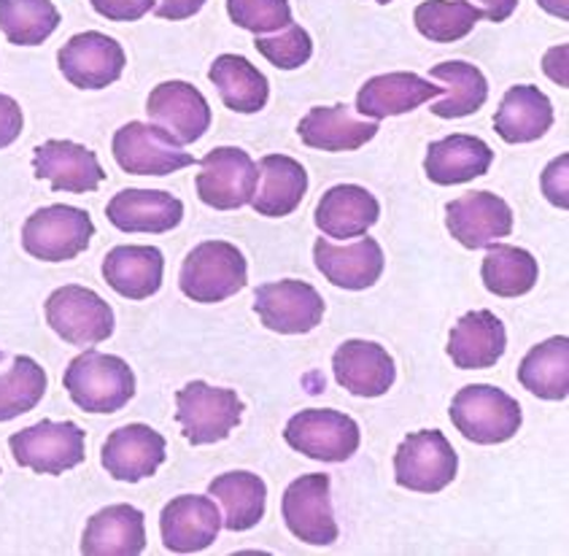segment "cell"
Masks as SVG:
<instances>
[{"mask_svg":"<svg viewBox=\"0 0 569 556\" xmlns=\"http://www.w3.org/2000/svg\"><path fill=\"white\" fill-rule=\"evenodd\" d=\"M259 185L257 162L243 149L219 147L200 160L198 195L217 211H236L251 203Z\"/></svg>","mask_w":569,"mask_h":556,"instance_id":"12","label":"cell"},{"mask_svg":"<svg viewBox=\"0 0 569 556\" xmlns=\"http://www.w3.org/2000/svg\"><path fill=\"white\" fill-rule=\"evenodd\" d=\"M111 151L117 166L132 176H168L198 162L166 130L147 122H128L113 132Z\"/></svg>","mask_w":569,"mask_h":556,"instance_id":"10","label":"cell"},{"mask_svg":"<svg viewBox=\"0 0 569 556\" xmlns=\"http://www.w3.org/2000/svg\"><path fill=\"white\" fill-rule=\"evenodd\" d=\"M47 370L33 357H17L9 373H0V421L30 414L47 395Z\"/></svg>","mask_w":569,"mask_h":556,"instance_id":"39","label":"cell"},{"mask_svg":"<svg viewBox=\"0 0 569 556\" xmlns=\"http://www.w3.org/2000/svg\"><path fill=\"white\" fill-rule=\"evenodd\" d=\"M257 52L270 62V66L281 68V71H295V68L306 66L313 54V41L300 24H287L281 36L264 38L257 36L254 41Z\"/></svg>","mask_w":569,"mask_h":556,"instance_id":"41","label":"cell"},{"mask_svg":"<svg viewBox=\"0 0 569 556\" xmlns=\"http://www.w3.org/2000/svg\"><path fill=\"white\" fill-rule=\"evenodd\" d=\"M206 6V0H160L154 6V14L160 19H170V22H179V19L194 17Z\"/></svg>","mask_w":569,"mask_h":556,"instance_id":"45","label":"cell"},{"mask_svg":"<svg viewBox=\"0 0 569 556\" xmlns=\"http://www.w3.org/2000/svg\"><path fill=\"white\" fill-rule=\"evenodd\" d=\"M109 222L122 232H170L184 219V203L162 189H122L106 206Z\"/></svg>","mask_w":569,"mask_h":556,"instance_id":"21","label":"cell"},{"mask_svg":"<svg viewBox=\"0 0 569 556\" xmlns=\"http://www.w3.org/2000/svg\"><path fill=\"white\" fill-rule=\"evenodd\" d=\"M22 128L24 117L19 103L14 98H9V95H0V149L11 147L22 136Z\"/></svg>","mask_w":569,"mask_h":556,"instance_id":"44","label":"cell"},{"mask_svg":"<svg viewBox=\"0 0 569 556\" xmlns=\"http://www.w3.org/2000/svg\"><path fill=\"white\" fill-rule=\"evenodd\" d=\"M432 79H440L448 85V98L429 109L435 117H442V119L470 117V113L483 109L486 98H489V81H486V76L480 73V68L470 66V62H461V60L440 62V66L432 68Z\"/></svg>","mask_w":569,"mask_h":556,"instance_id":"36","label":"cell"},{"mask_svg":"<svg viewBox=\"0 0 569 556\" xmlns=\"http://www.w3.org/2000/svg\"><path fill=\"white\" fill-rule=\"evenodd\" d=\"M84 429L76 421L43 419L33 427L19 429L9 438V448L19 467L38 476H62L84 463Z\"/></svg>","mask_w":569,"mask_h":556,"instance_id":"4","label":"cell"},{"mask_svg":"<svg viewBox=\"0 0 569 556\" xmlns=\"http://www.w3.org/2000/svg\"><path fill=\"white\" fill-rule=\"evenodd\" d=\"M281 514L289 533L308 546H332L340 529L335 522L330 476L325 473H308L292 481L283 492Z\"/></svg>","mask_w":569,"mask_h":556,"instance_id":"11","label":"cell"},{"mask_svg":"<svg viewBox=\"0 0 569 556\" xmlns=\"http://www.w3.org/2000/svg\"><path fill=\"white\" fill-rule=\"evenodd\" d=\"M227 14L238 28L251 30L254 36L278 33L292 24L289 0H227Z\"/></svg>","mask_w":569,"mask_h":556,"instance_id":"40","label":"cell"},{"mask_svg":"<svg viewBox=\"0 0 569 556\" xmlns=\"http://www.w3.org/2000/svg\"><path fill=\"white\" fill-rule=\"evenodd\" d=\"M483 17H489L491 22H505L516 11L518 0H478Z\"/></svg>","mask_w":569,"mask_h":556,"instance_id":"46","label":"cell"},{"mask_svg":"<svg viewBox=\"0 0 569 556\" xmlns=\"http://www.w3.org/2000/svg\"><path fill=\"white\" fill-rule=\"evenodd\" d=\"M553 125L548 95L532 85H518L505 92L495 117V130L505 143H532Z\"/></svg>","mask_w":569,"mask_h":556,"instance_id":"31","label":"cell"},{"mask_svg":"<svg viewBox=\"0 0 569 556\" xmlns=\"http://www.w3.org/2000/svg\"><path fill=\"white\" fill-rule=\"evenodd\" d=\"M459 457L440 429L410 433L395 454V478L402 489L438 495L457 478Z\"/></svg>","mask_w":569,"mask_h":556,"instance_id":"7","label":"cell"},{"mask_svg":"<svg viewBox=\"0 0 569 556\" xmlns=\"http://www.w3.org/2000/svg\"><path fill=\"white\" fill-rule=\"evenodd\" d=\"M243 403L236 389H219L206 381H189L176 391V421L192 446L219 444L240 425Z\"/></svg>","mask_w":569,"mask_h":556,"instance_id":"5","label":"cell"},{"mask_svg":"<svg viewBox=\"0 0 569 556\" xmlns=\"http://www.w3.org/2000/svg\"><path fill=\"white\" fill-rule=\"evenodd\" d=\"M313 260L327 281L351 292L370 289L383 274L381 244L368 236L349 246H335L327 238H319L313 244Z\"/></svg>","mask_w":569,"mask_h":556,"instance_id":"22","label":"cell"},{"mask_svg":"<svg viewBox=\"0 0 569 556\" xmlns=\"http://www.w3.org/2000/svg\"><path fill=\"white\" fill-rule=\"evenodd\" d=\"M508 349V332L491 311H470L453 325L448 357L461 370L495 368Z\"/></svg>","mask_w":569,"mask_h":556,"instance_id":"24","label":"cell"},{"mask_svg":"<svg viewBox=\"0 0 569 556\" xmlns=\"http://www.w3.org/2000/svg\"><path fill=\"white\" fill-rule=\"evenodd\" d=\"M249 281V265L243 251L227 241H206L194 246L181 265L179 287L194 302H221L238 295Z\"/></svg>","mask_w":569,"mask_h":556,"instance_id":"3","label":"cell"},{"mask_svg":"<svg viewBox=\"0 0 569 556\" xmlns=\"http://www.w3.org/2000/svg\"><path fill=\"white\" fill-rule=\"evenodd\" d=\"M567 166H569V157L561 155L559 160H553L551 166L546 168V173H542V192H546V198L559 208H569Z\"/></svg>","mask_w":569,"mask_h":556,"instance_id":"43","label":"cell"},{"mask_svg":"<svg viewBox=\"0 0 569 556\" xmlns=\"http://www.w3.org/2000/svg\"><path fill=\"white\" fill-rule=\"evenodd\" d=\"M92 9L111 22H138L154 9V0H90Z\"/></svg>","mask_w":569,"mask_h":556,"instance_id":"42","label":"cell"},{"mask_svg":"<svg viewBox=\"0 0 569 556\" xmlns=\"http://www.w3.org/2000/svg\"><path fill=\"white\" fill-rule=\"evenodd\" d=\"M57 66L79 90H106L113 81H119L128 66V57L117 38L87 30V33L73 36L57 52Z\"/></svg>","mask_w":569,"mask_h":556,"instance_id":"13","label":"cell"},{"mask_svg":"<svg viewBox=\"0 0 569 556\" xmlns=\"http://www.w3.org/2000/svg\"><path fill=\"white\" fill-rule=\"evenodd\" d=\"M283 440L319 463H346L357 454L362 433L357 421L340 410L308 408L287 421Z\"/></svg>","mask_w":569,"mask_h":556,"instance_id":"9","label":"cell"},{"mask_svg":"<svg viewBox=\"0 0 569 556\" xmlns=\"http://www.w3.org/2000/svg\"><path fill=\"white\" fill-rule=\"evenodd\" d=\"M540 268L527 249L508 244H491L489 255L480 265V278L486 289L497 297H521L532 292Z\"/></svg>","mask_w":569,"mask_h":556,"instance_id":"35","label":"cell"},{"mask_svg":"<svg viewBox=\"0 0 569 556\" xmlns=\"http://www.w3.org/2000/svg\"><path fill=\"white\" fill-rule=\"evenodd\" d=\"M94 225L84 208L47 206L38 208L22 227V246L41 262H68L90 249Z\"/></svg>","mask_w":569,"mask_h":556,"instance_id":"6","label":"cell"},{"mask_svg":"<svg viewBox=\"0 0 569 556\" xmlns=\"http://www.w3.org/2000/svg\"><path fill=\"white\" fill-rule=\"evenodd\" d=\"M168 457V444L157 429L149 425H128L119 427L117 433L109 435L103 444V463L106 473L117 481H143V478L154 476L160 465Z\"/></svg>","mask_w":569,"mask_h":556,"instance_id":"17","label":"cell"},{"mask_svg":"<svg viewBox=\"0 0 569 556\" xmlns=\"http://www.w3.org/2000/svg\"><path fill=\"white\" fill-rule=\"evenodd\" d=\"M208 79L219 90L221 103L236 113H257L268 106L270 85L246 57L221 54L213 60Z\"/></svg>","mask_w":569,"mask_h":556,"instance_id":"33","label":"cell"},{"mask_svg":"<svg viewBox=\"0 0 569 556\" xmlns=\"http://www.w3.org/2000/svg\"><path fill=\"white\" fill-rule=\"evenodd\" d=\"M147 113L176 143H194L211 128V106L187 81H162L147 100Z\"/></svg>","mask_w":569,"mask_h":556,"instance_id":"15","label":"cell"},{"mask_svg":"<svg viewBox=\"0 0 569 556\" xmlns=\"http://www.w3.org/2000/svg\"><path fill=\"white\" fill-rule=\"evenodd\" d=\"M448 414L453 427L478 446L505 444L521 429V406L508 391L489 384H470L459 389Z\"/></svg>","mask_w":569,"mask_h":556,"instance_id":"2","label":"cell"},{"mask_svg":"<svg viewBox=\"0 0 569 556\" xmlns=\"http://www.w3.org/2000/svg\"><path fill=\"white\" fill-rule=\"evenodd\" d=\"M442 87L429 85L419 73H383L370 79L357 95V111L370 119L400 117V113L416 111L427 100L438 98Z\"/></svg>","mask_w":569,"mask_h":556,"instance_id":"29","label":"cell"},{"mask_svg":"<svg viewBox=\"0 0 569 556\" xmlns=\"http://www.w3.org/2000/svg\"><path fill=\"white\" fill-rule=\"evenodd\" d=\"M147 516L128 503L98 510L84 527L81 554L87 556H138L147 548Z\"/></svg>","mask_w":569,"mask_h":556,"instance_id":"23","label":"cell"},{"mask_svg":"<svg viewBox=\"0 0 569 556\" xmlns=\"http://www.w3.org/2000/svg\"><path fill=\"white\" fill-rule=\"evenodd\" d=\"M381 130L378 122H365L353 113L351 106H316L300 119L302 143L321 151H357L376 138Z\"/></svg>","mask_w":569,"mask_h":556,"instance_id":"26","label":"cell"},{"mask_svg":"<svg viewBox=\"0 0 569 556\" xmlns=\"http://www.w3.org/2000/svg\"><path fill=\"white\" fill-rule=\"evenodd\" d=\"M416 28L435 43L461 41L483 19V11L467 0H423L416 6Z\"/></svg>","mask_w":569,"mask_h":556,"instance_id":"38","label":"cell"},{"mask_svg":"<svg viewBox=\"0 0 569 556\" xmlns=\"http://www.w3.org/2000/svg\"><path fill=\"white\" fill-rule=\"evenodd\" d=\"M254 311L268 330L281 335H306L321 325L325 300L311 284L283 278V281L262 284L257 289Z\"/></svg>","mask_w":569,"mask_h":556,"instance_id":"14","label":"cell"},{"mask_svg":"<svg viewBox=\"0 0 569 556\" xmlns=\"http://www.w3.org/2000/svg\"><path fill=\"white\" fill-rule=\"evenodd\" d=\"M491 162H495V151L483 138L457 132V136L429 143L423 170H427L429 181L440 187H451L486 176Z\"/></svg>","mask_w":569,"mask_h":556,"instance_id":"27","label":"cell"},{"mask_svg":"<svg viewBox=\"0 0 569 556\" xmlns=\"http://www.w3.org/2000/svg\"><path fill=\"white\" fill-rule=\"evenodd\" d=\"M376 3H391V0H376Z\"/></svg>","mask_w":569,"mask_h":556,"instance_id":"49","label":"cell"},{"mask_svg":"<svg viewBox=\"0 0 569 556\" xmlns=\"http://www.w3.org/2000/svg\"><path fill=\"white\" fill-rule=\"evenodd\" d=\"M523 389L542 400H567L569 395V340L565 335L535 346L518 368Z\"/></svg>","mask_w":569,"mask_h":556,"instance_id":"34","label":"cell"},{"mask_svg":"<svg viewBox=\"0 0 569 556\" xmlns=\"http://www.w3.org/2000/svg\"><path fill=\"white\" fill-rule=\"evenodd\" d=\"M381 219V203L376 195L359 185H338L321 195L316 206V227L327 238H359Z\"/></svg>","mask_w":569,"mask_h":556,"instance_id":"25","label":"cell"},{"mask_svg":"<svg viewBox=\"0 0 569 556\" xmlns=\"http://www.w3.org/2000/svg\"><path fill=\"white\" fill-rule=\"evenodd\" d=\"M162 276L166 257L157 246H117L103 260L106 284L128 300H147L160 292Z\"/></svg>","mask_w":569,"mask_h":556,"instance_id":"28","label":"cell"},{"mask_svg":"<svg viewBox=\"0 0 569 556\" xmlns=\"http://www.w3.org/2000/svg\"><path fill=\"white\" fill-rule=\"evenodd\" d=\"M537 3H540V9L548 11V14L559 19L569 17V0H537Z\"/></svg>","mask_w":569,"mask_h":556,"instance_id":"48","label":"cell"},{"mask_svg":"<svg viewBox=\"0 0 569 556\" xmlns=\"http://www.w3.org/2000/svg\"><path fill=\"white\" fill-rule=\"evenodd\" d=\"M446 225L465 249H483L513 232V211L495 192H470L448 203Z\"/></svg>","mask_w":569,"mask_h":556,"instance_id":"16","label":"cell"},{"mask_svg":"<svg viewBox=\"0 0 569 556\" xmlns=\"http://www.w3.org/2000/svg\"><path fill=\"white\" fill-rule=\"evenodd\" d=\"M221 529V514L211 497L181 495L160 514V533L168 552L198 554L213 546Z\"/></svg>","mask_w":569,"mask_h":556,"instance_id":"18","label":"cell"},{"mask_svg":"<svg viewBox=\"0 0 569 556\" xmlns=\"http://www.w3.org/2000/svg\"><path fill=\"white\" fill-rule=\"evenodd\" d=\"M259 185L251 206L259 217L281 219L297 211L308 192V173L287 155H268L259 160Z\"/></svg>","mask_w":569,"mask_h":556,"instance_id":"30","label":"cell"},{"mask_svg":"<svg viewBox=\"0 0 569 556\" xmlns=\"http://www.w3.org/2000/svg\"><path fill=\"white\" fill-rule=\"evenodd\" d=\"M546 73L551 76L553 81H559L561 87H567V47H559V54H556V49L548 52Z\"/></svg>","mask_w":569,"mask_h":556,"instance_id":"47","label":"cell"},{"mask_svg":"<svg viewBox=\"0 0 569 556\" xmlns=\"http://www.w3.org/2000/svg\"><path fill=\"white\" fill-rule=\"evenodd\" d=\"M335 378L357 397H381L395 387L397 365L381 344L351 338L335 351Z\"/></svg>","mask_w":569,"mask_h":556,"instance_id":"20","label":"cell"},{"mask_svg":"<svg viewBox=\"0 0 569 556\" xmlns=\"http://www.w3.org/2000/svg\"><path fill=\"white\" fill-rule=\"evenodd\" d=\"M33 170L54 192H94L106 179L98 155L73 141H47L36 149Z\"/></svg>","mask_w":569,"mask_h":556,"instance_id":"19","label":"cell"},{"mask_svg":"<svg viewBox=\"0 0 569 556\" xmlns=\"http://www.w3.org/2000/svg\"><path fill=\"white\" fill-rule=\"evenodd\" d=\"M60 28L52 0H0V33L17 47H38Z\"/></svg>","mask_w":569,"mask_h":556,"instance_id":"37","label":"cell"},{"mask_svg":"<svg viewBox=\"0 0 569 556\" xmlns=\"http://www.w3.org/2000/svg\"><path fill=\"white\" fill-rule=\"evenodd\" d=\"M47 325L66 344L92 349L113 335V311L98 292L79 284H68L49 295Z\"/></svg>","mask_w":569,"mask_h":556,"instance_id":"8","label":"cell"},{"mask_svg":"<svg viewBox=\"0 0 569 556\" xmlns=\"http://www.w3.org/2000/svg\"><path fill=\"white\" fill-rule=\"evenodd\" d=\"M62 384L84 414H117L136 395V376L130 365L117 354L94 349L71 359Z\"/></svg>","mask_w":569,"mask_h":556,"instance_id":"1","label":"cell"},{"mask_svg":"<svg viewBox=\"0 0 569 556\" xmlns=\"http://www.w3.org/2000/svg\"><path fill=\"white\" fill-rule=\"evenodd\" d=\"M208 495L217 497L224 505L221 527H227L230 533H246V529L257 527L262 522L268 486L254 473L232 470L213 478L211 486H208Z\"/></svg>","mask_w":569,"mask_h":556,"instance_id":"32","label":"cell"}]
</instances>
